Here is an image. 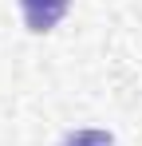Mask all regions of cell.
Instances as JSON below:
<instances>
[{
	"instance_id": "7a4b0ae2",
	"label": "cell",
	"mask_w": 142,
	"mask_h": 146,
	"mask_svg": "<svg viewBox=\"0 0 142 146\" xmlns=\"http://www.w3.org/2000/svg\"><path fill=\"white\" fill-rule=\"evenodd\" d=\"M59 146H115V138H111L107 130H75V134H67Z\"/></svg>"
},
{
	"instance_id": "6da1fadb",
	"label": "cell",
	"mask_w": 142,
	"mask_h": 146,
	"mask_svg": "<svg viewBox=\"0 0 142 146\" xmlns=\"http://www.w3.org/2000/svg\"><path fill=\"white\" fill-rule=\"evenodd\" d=\"M71 0H20V12H24V24L28 32H51V28L59 24L63 16H67Z\"/></svg>"
}]
</instances>
